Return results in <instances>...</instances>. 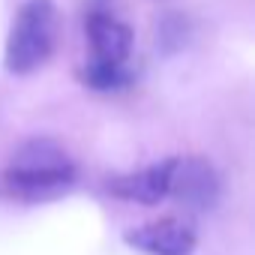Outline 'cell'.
<instances>
[{
	"instance_id": "obj_1",
	"label": "cell",
	"mask_w": 255,
	"mask_h": 255,
	"mask_svg": "<svg viewBox=\"0 0 255 255\" xmlns=\"http://www.w3.org/2000/svg\"><path fill=\"white\" fill-rule=\"evenodd\" d=\"M72 183H75V162L60 144L48 138L21 144L12 153L9 168L3 171V186L18 198H48Z\"/></svg>"
},
{
	"instance_id": "obj_2",
	"label": "cell",
	"mask_w": 255,
	"mask_h": 255,
	"mask_svg": "<svg viewBox=\"0 0 255 255\" xmlns=\"http://www.w3.org/2000/svg\"><path fill=\"white\" fill-rule=\"evenodd\" d=\"M57 45V6L54 0H24L18 6L9 39H6V69L27 75L39 69Z\"/></svg>"
},
{
	"instance_id": "obj_3",
	"label": "cell",
	"mask_w": 255,
	"mask_h": 255,
	"mask_svg": "<svg viewBox=\"0 0 255 255\" xmlns=\"http://www.w3.org/2000/svg\"><path fill=\"white\" fill-rule=\"evenodd\" d=\"M219 174L201 156H171L168 198L180 201L183 210H210L219 201Z\"/></svg>"
},
{
	"instance_id": "obj_4",
	"label": "cell",
	"mask_w": 255,
	"mask_h": 255,
	"mask_svg": "<svg viewBox=\"0 0 255 255\" xmlns=\"http://www.w3.org/2000/svg\"><path fill=\"white\" fill-rule=\"evenodd\" d=\"M123 240L144 255H192L198 246V234L183 216H162L156 222H144L129 228Z\"/></svg>"
},
{
	"instance_id": "obj_5",
	"label": "cell",
	"mask_w": 255,
	"mask_h": 255,
	"mask_svg": "<svg viewBox=\"0 0 255 255\" xmlns=\"http://www.w3.org/2000/svg\"><path fill=\"white\" fill-rule=\"evenodd\" d=\"M168 180H171V159H162L141 171L111 177L108 192L135 204H159L162 198H168Z\"/></svg>"
},
{
	"instance_id": "obj_6",
	"label": "cell",
	"mask_w": 255,
	"mask_h": 255,
	"mask_svg": "<svg viewBox=\"0 0 255 255\" xmlns=\"http://www.w3.org/2000/svg\"><path fill=\"white\" fill-rule=\"evenodd\" d=\"M87 39L93 60L105 63H129L132 54V30L129 24H123L111 12H93L87 18Z\"/></svg>"
},
{
	"instance_id": "obj_7",
	"label": "cell",
	"mask_w": 255,
	"mask_h": 255,
	"mask_svg": "<svg viewBox=\"0 0 255 255\" xmlns=\"http://www.w3.org/2000/svg\"><path fill=\"white\" fill-rule=\"evenodd\" d=\"M81 81L90 90L114 93V90H123V87L132 84V69H129V63H105V60L90 57L81 66Z\"/></svg>"
},
{
	"instance_id": "obj_8",
	"label": "cell",
	"mask_w": 255,
	"mask_h": 255,
	"mask_svg": "<svg viewBox=\"0 0 255 255\" xmlns=\"http://www.w3.org/2000/svg\"><path fill=\"white\" fill-rule=\"evenodd\" d=\"M183 42H186V27H183V18H180V15H165V18L159 21V36H156V45H162V51H177Z\"/></svg>"
}]
</instances>
